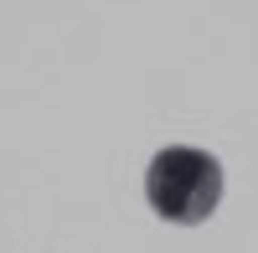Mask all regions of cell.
Returning <instances> with one entry per match:
<instances>
[{
  "instance_id": "obj_1",
  "label": "cell",
  "mask_w": 258,
  "mask_h": 253,
  "mask_svg": "<svg viewBox=\"0 0 258 253\" xmlns=\"http://www.w3.org/2000/svg\"><path fill=\"white\" fill-rule=\"evenodd\" d=\"M145 197L165 222H207L222 202V165L207 150H191V145H170L150 160L145 171Z\"/></svg>"
}]
</instances>
